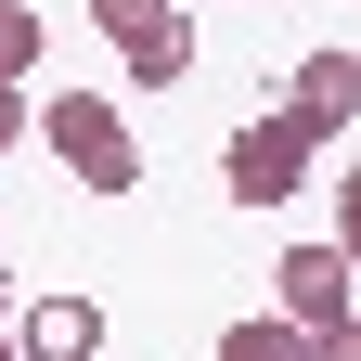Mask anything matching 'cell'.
<instances>
[{"label": "cell", "instance_id": "obj_1", "mask_svg": "<svg viewBox=\"0 0 361 361\" xmlns=\"http://www.w3.org/2000/svg\"><path fill=\"white\" fill-rule=\"evenodd\" d=\"M39 142L65 155V180L78 194H142V142H129V116L104 104V90H52V104H39Z\"/></svg>", "mask_w": 361, "mask_h": 361}, {"label": "cell", "instance_id": "obj_2", "mask_svg": "<svg viewBox=\"0 0 361 361\" xmlns=\"http://www.w3.org/2000/svg\"><path fill=\"white\" fill-rule=\"evenodd\" d=\"M90 26L116 39V65L142 78V90H180V78H194V13H180V0H90Z\"/></svg>", "mask_w": 361, "mask_h": 361}, {"label": "cell", "instance_id": "obj_3", "mask_svg": "<svg viewBox=\"0 0 361 361\" xmlns=\"http://www.w3.org/2000/svg\"><path fill=\"white\" fill-rule=\"evenodd\" d=\"M310 155H323V142H310L297 116H245L233 142H219V194H233V207H284L310 180Z\"/></svg>", "mask_w": 361, "mask_h": 361}, {"label": "cell", "instance_id": "obj_4", "mask_svg": "<svg viewBox=\"0 0 361 361\" xmlns=\"http://www.w3.org/2000/svg\"><path fill=\"white\" fill-rule=\"evenodd\" d=\"M271 310H284L297 336H323V323H348V310H361V271L336 258V233H323V245H284V271H271Z\"/></svg>", "mask_w": 361, "mask_h": 361}, {"label": "cell", "instance_id": "obj_5", "mask_svg": "<svg viewBox=\"0 0 361 361\" xmlns=\"http://www.w3.org/2000/svg\"><path fill=\"white\" fill-rule=\"evenodd\" d=\"M271 116H297L310 142H336V129L361 116V52H297V65H284V104H271Z\"/></svg>", "mask_w": 361, "mask_h": 361}, {"label": "cell", "instance_id": "obj_6", "mask_svg": "<svg viewBox=\"0 0 361 361\" xmlns=\"http://www.w3.org/2000/svg\"><path fill=\"white\" fill-rule=\"evenodd\" d=\"M13 348L26 361H104V297H26L13 310Z\"/></svg>", "mask_w": 361, "mask_h": 361}, {"label": "cell", "instance_id": "obj_7", "mask_svg": "<svg viewBox=\"0 0 361 361\" xmlns=\"http://www.w3.org/2000/svg\"><path fill=\"white\" fill-rule=\"evenodd\" d=\"M219 361H310V336L284 310H245V323H219Z\"/></svg>", "mask_w": 361, "mask_h": 361}, {"label": "cell", "instance_id": "obj_8", "mask_svg": "<svg viewBox=\"0 0 361 361\" xmlns=\"http://www.w3.org/2000/svg\"><path fill=\"white\" fill-rule=\"evenodd\" d=\"M0 78H39V13L26 0H0Z\"/></svg>", "mask_w": 361, "mask_h": 361}, {"label": "cell", "instance_id": "obj_9", "mask_svg": "<svg viewBox=\"0 0 361 361\" xmlns=\"http://www.w3.org/2000/svg\"><path fill=\"white\" fill-rule=\"evenodd\" d=\"M336 258H348V271H361V168H348V180H336Z\"/></svg>", "mask_w": 361, "mask_h": 361}, {"label": "cell", "instance_id": "obj_10", "mask_svg": "<svg viewBox=\"0 0 361 361\" xmlns=\"http://www.w3.org/2000/svg\"><path fill=\"white\" fill-rule=\"evenodd\" d=\"M26 129H39V104H26V78H0V155H13Z\"/></svg>", "mask_w": 361, "mask_h": 361}, {"label": "cell", "instance_id": "obj_11", "mask_svg": "<svg viewBox=\"0 0 361 361\" xmlns=\"http://www.w3.org/2000/svg\"><path fill=\"white\" fill-rule=\"evenodd\" d=\"M310 361H361V310H348V323H323V336H310Z\"/></svg>", "mask_w": 361, "mask_h": 361}, {"label": "cell", "instance_id": "obj_12", "mask_svg": "<svg viewBox=\"0 0 361 361\" xmlns=\"http://www.w3.org/2000/svg\"><path fill=\"white\" fill-rule=\"evenodd\" d=\"M0 323H13V271H0Z\"/></svg>", "mask_w": 361, "mask_h": 361}, {"label": "cell", "instance_id": "obj_13", "mask_svg": "<svg viewBox=\"0 0 361 361\" xmlns=\"http://www.w3.org/2000/svg\"><path fill=\"white\" fill-rule=\"evenodd\" d=\"M0 361H26V348H13V323H0Z\"/></svg>", "mask_w": 361, "mask_h": 361}]
</instances>
